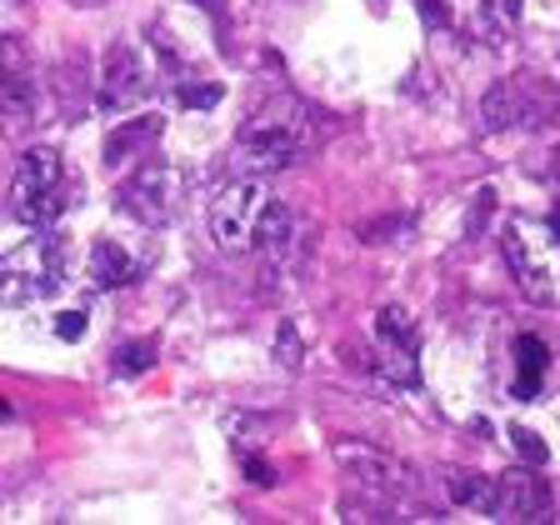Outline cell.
Returning a JSON list of instances; mask_svg holds the SVG:
<instances>
[{
	"instance_id": "obj_20",
	"label": "cell",
	"mask_w": 560,
	"mask_h": 525,
	"mask_svg": "<svg viewBox=\"0 0 560 525\" xmlns=\"http://www.w3.org/2000/svg\"><path fill=\"white\" fill-rule=\"evenodd\" d=\"M511 445H515V455H521V461H531V466H546V461H550V445L540 441L531 426H511Z\"/></svg>"
},
{
	"instance_id": "obj_7",
	"label": "cell",
	"mask_w": 560,
	"mask_h": 525,
	"mask_svg": "<svg viewBox=\"0 0 560 525\" xmlns=\"http://www.w3.org/2000/svg\"><path fill=\"white\" fill-rule=\"evenodd\" d=\"M170 205H176V176H170L166 160H145V166L116 191V211L135 215L141 226H160L170 215Z\"/></svg>"
},
{
	"instance_id": "obj_22",
	"label": "cell",
	"mask_w": 560,
	"mask_h": 525,
	"mask_svg": "<svg viewBox=\"0 0 560 525\" xmlns=\"http://www.w3.org/2000/svg\"><path fill=\"white\" fill-rule=\"evenodd\" d=\"M5 110H11V120H31V110H36L21 75H11V81H5Z\"/></svg>"
},
{
	"instance_id": "obj_17",
	"label": "cell",
	"mask_w": 560,
	"mask_h": 525,
	"mask_svg": "<svg viewBox=\"0 0 560 525\" xmlns=\"http://www.w3.org/2000/svg\"><path fill=\"white\" fill-rule=\"evenodd\" d=\"M376 331H381V341L385 346H406V350H416V321H410L401 306H385L381 315H376Z\"/></svg>"
},
{
	"instance_id": "obj_18",
	"label": "cell",
	"mask_w": 560,
	"mask_h": 525,
	"mask_svg": "<svg viewBox=\"0 0 560 525\" xmlns=\"http://www.w3.org/2000/svg\"><path fill=\"white\" fill-rule=\"evenodd\" d=\"M480 15L490 21L496 40H505L515 25H521V0H480Z\"/></svg>"
},
{
	"instance_id": "obj_4",
	"label": "cell",
	"mask_w": 560,
	"mask_h": 525,
	"mask_svg": "<svg viewBox=\"0 0 560 525\" xmlns=\"http://www.w3.org/2000/svg\"><path fill=\"white\" fill-rule=\"evenodd\" d=\"M65 211V195H60V156L50 145H36L15 160L11 176V215L25 226H50L56 215Z\"/></svg>"
},
{
	"instance_id": "obj_12",
	"label": "cell",
	"mask_w": 560,
	"mask_h": 525,
	"mask_svg": "<svg viewBox=\"0 0 560 525\" xmlns=\"http://www.w3.org/2000/svg\"><path fill=\"white\" fill-rule=\"evenodd\" d=\"M550 370V346L540 335H515V401H536Z\"/></svg>"
},
{
	"instance_id": "obj_27",
	"label": "cell",
	"mask_w": 560,
	"mask_h": 525,
	"mask_svg": "<svg viewBox=\"0 0 560 525\" xmlns=\"http://www.w3.org/2000/svg\"><path fill=\"white\" fill-rule=\"evenodd\" d=\"M246 476H251V480H255V486H275V470H271V466H265L261 455H246Z\"/></svg>"
},
{
	"instance_id": "obj_10",
	"label": "cell",
	"mask_w": 560,
	"mask_h": 525,
	"mask_svg": "<svg viewBox=\"0 0 560 525\" xmlns=\"http://www.w3.org/2000/svg\"><path fill=\"white\" fill-rule=\"evenodd\" d=\"M335 461H341V470H346L350 480H360V486H376V490H401L406 486V470L395 466L391 455H381L376 445H366V441H350V435L335 441Z\"/></svg>"
},
{
	"instance_id": "obj_11",
	"label": "cell",
	"mask_w": 560,
	"mask_h": 525,
	"mask_svg": "<svg viewBox=\"0 0 560 525\" xmlns=\"http://www.w3.org/2000/svg\"><path fill=\"white\" fill-rule=\"evenodd\" d=\"M166 131V116H131L120 120L116 131L106 135V166H126L135 156H151V145Z\"/></svg>"
},
{
	"instance_id": "obj_14",
	"label": "cell",
	"mask_w": 560,
	"mask_h": 525,
	"mask_svg": "<svg viewBox=\"0 0 560 525\" xmlns=\"http://www.w3.org/2000/svg\"><path fill=\"white\" fill-rule=\"evenodd\" d=\"M91 281H96L100 290L135 281V261H131V251H120L116 240H100L96 251H91Z\"/></svg>"
},
{
	"instance_id": "obj_5",
	"label": "cell",
	"mask_w": 560,
	"mask_h": 525,
	"mask_svg": "<svg viewBox=\"0 0 560 525\" xmlns=\"http://www.w3.org/2000/svg\"><path fill=\"white\" fill-rule=\"evenodd\" d=\"M271 205L261 176H240L236 186L215 195L211 205V236L221 251H255V230H261V215Z\"/></svg>"
},
{
	"instance_id": "obj_6",
	"label": "cell",
	"mask_w": 560,
	"mask_h": 525,
	"mask_svg": "<svg viewBox=\"0 0 560 525\" xmlns=\"http://www.w3.org/2000/svg\"><path fill=\"white\" fill-rule=\"evenodd\" d=\"M560 100L546 85H536L531 75H511L480 100V131H511V126H536L556 110Z\"/></svg>"
},
{
	"instance_id": "obj_16",
	"label": "cell",
	"mask_w": 560,
	"mask_h": 525,
	"mask_svg": "<svg viewBox=\"0 0 560 525\" xmlns=\"http://www.w3.org/2000/svg\"><path fill=\"white\" fill-rule=\"evenodd\" d=\"M376 370H381L391 385H406V391H416V385H420L416 350H406V346H385V356L376 360Z\"/></svg>"
},
{
	"instance_id": "obj_19",
	"label": "cell",
	"mask_w": 560,
	"mask_h": 525,
	"mask_svg": "<svg viewBox=\"0 0 560 525\" xmlns=\"http://www.w3.org/2000/svg\"><path fill=\"white\" fill-rule=\"evenodd\" d=\"M155 366V346L151 341H135V346H120L116 350V375H141V370Z\"/></svg>"
},
{
	"instance_id": "obj_25",
	"label": "cell",
	"mask_w": 560,
	"mask_h": 525,
	"mask_svg": "<svg viewBox=\"0 0 560 525\" xmlns=\"http://www.w3.org/2000/svg\"><path fill=\"white\" fill-rule=\"evenodd\" d=\"M85 325H91V315H85V311H60L56 315V335H60V341H81Z\"/></svg>"
},
{
	"instance_id": "obj_2",
	"label": "cell",
	"mask_w": 560,
	"mask_h": 525,
	"mask_svg": "<svg viewBox=\"0 0 560 525\" xmlns=\"http://www.w3.org/2000/svg\"><path fill=\"white\" fill-rule=\"evenodd\" d=\"M501 251L515 275V286L531 300L550 306L560 296V215H550V220L511 215L501 230Z\"/></svg>"
},
{
	"instance_id": "obj_26",
	"label": "cell",
	"mask_w": 560,
	"mask_h": 525,
	"mask_svg": "<svg viewBox=\"0 0 560 525\" xmlns=\"http://www.w3.org/2000/svg\"><path fill=\"white\" fill-rule=\"evenodd\" d=\"M420 15H426V25L436 31V25H451V11H445V0H416Z\"/></svg>"
},
{
	"instance_id": "obj_13",
	"label": "cell",
	"mask_w": 560,
	"mask_h": 525,
	"mask_svg": "<svg viewBox=\"0 0 560 525\" xmlns=\"http://www.w3.org/2000/svg\"><path fill=\"white\" fill-rule=\"evenodd\" d=\"M290 246H296V215L271 201L261 215V230H255V251H265L275 261V255H290Z\"/></svg>"
},
{
	"instance_id": "obj_23",
	"label": "cell",
	"mask_w": 560,
	"mask_h": 525,
	"mask_svg": "<svg viewBox=\"0 0 560 525\" xmlns=\"http://www.w3.org/2000/svg\"><path fill=\"white\" fill-rule=\"evenodd\" d=\"M490 211H496V191H490V186H480L476 201H470V215H465V236H476V226H486Z\"/></svg>"
},
{
	"instance_id": "obj_24",
	"label": "cell",
	"mask_w": 560,
	"mask_h": 525,
	"mask_svg": "<svg viewBox=\"0 0 560 525\" xmlns=\"http://www.w3.org/2000/svg\"><path fill=\"white\" fill-rule=\"evenodd\" d=\"M275 360L286 370L300 366V341H296V325H281V335H275Z\"/></svg>"
},
{
	"instance_id": "obj_1",
	"label": "cell",
	"mask_w": 560,
	"mask_h": 525,
	"mask_svg": "<svg viewBox=\"0 0 560 525\" xmlns=\"http://www.w3.org/2000/svg\"><path fill=\"white\" fill-rule=\"evenodd\" d=\"M310 135H315L310 110L300 106L296 96H271L240 126L236 145H230V170H236V176H275V170H290L306 156Z\"/></svg>"
},
{
	"instance_id": "obj_3",
	"label": "cell",
	"mask_w": 560,
	"mask_h": 525,
	"mask_svg": "<svg viewBox=\"0 0 560 525\" xmlns=\"http://www.w3.org/2000/svg\"><path fill=\"white\" fill-rule=\"evenodd\" d=\"M60 286H65V246H60V236H31L0 261V300L11 311L31 306V300H50Z\"/></svg>"
},
{
	"instance_id": "obj_8",
	"label": "cell",
	"mask_w": 560,
	"mask_h": 525,
	"mask_svg": "<svg viewBox=\"0 0 560 525\" xmlns=\"http://www.w3.org/2000/svg\"><path fill=\"white\" fill-rule=\"evenodd\" d=\"M100 91H96V106L100 110H126L151 91V65L141 60L135 46H110L106 50V65H100Z\"/></svg>"
},
{
	"instance_id": "obj_9",
	"label": "cell",
	"mask_w": 560,
	"mask_h": 525,
	"mask_svg": "<svg viewBox=\"0 0 560 525\" xmlns=\"http://www.w3.org/2000/svg\"><path fill=\"white\" fill-rule=\"evenodd\" d=\"M490 515H501V521H546L550 515V486L536 476L531 461L496 480V511Z\"/></svg>"
},
{
	"instance_id": "obj_21",
	"label": "cell",
	"mask_w": 560,
	"mask_h": 525,
	"mask_svg": "<svg viewBox=\"0 0 560 525\" xmlns=\"http://www.w3.org/2000/svg\"><path fill=\"white\" fill-rule=\"evenodd\" d=\"M221 96H226V91H221L215 81H205V85H180V106H186V110H211V106H221Z\"/></svg>"
},
{
	"instance_id": "obj_15",
	"label": "cell",
	"mask_w": 560,
	"mask_h": 525,
	"mask_svg": "<svg viewBox=\"0 0 560 525\" xmlns=\"http://www.w3.org/2000/svg\"><path fill=\"white\" fill-rule=\"evenodd\" d=\"M451 496L461 505H470V511H496V480H480L470 476V470H451Z\"/></svg>"
}]
</instances>
